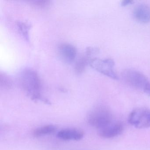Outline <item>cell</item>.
Returning a JSON list of instances; mask_svg holds the SVG:
<instances>
[{
	"mask_svg": "<svg viewBox=\"0 0 150 150\" xmlns=\"http://www.w3.org/2000/svg\"><path fill=\"white\" fill-rule=\"evenodd\" d=\"M31 3L33 6L41 8H45L50 5V1H31Z\"/></svg>",
	"mask_w": 150,
	"mask_h": 150,
	"instance_id": "cell-14",
	"label": "cell"
},
{
	"mask_svg": "<svg viewBox=\"0 0 150 150\" xmlns=\"http://www.w3.org/2000/svg\"><path fill=\"white\" fill-rule=\"evenodd\" d=\"M60 58L66 64H71L74 61L77 55V50L74 46L69 44L60 45L58 48Z\"/></svg>",
	"mask_w": 150,
	"mask_h": 150,
	"instance_id": "cell-7",
	"label": "cell"
},
{
	"mask_svg": "<svg viewBox=\"0 0 150 150\" xmlns=\"http://www.w3.org/2000/svg\"><path fill=\"white\" fill-rule=\"evenodd\" d=\"M113 120L109 110L103 106L95 108L90 111L87 117L88 124L97 129L104 127Z\"/></svg>",
	"mask_w": 150,
	"mask_h": 150,
	"instance_id": "cell-3",
	"label": "cell"
},
{
	"mask_svg": "<svg viewBox=\"0 0 150 150\" xmlns=\"http://www.w3.org/2000/svg\"><path fill=\"white\" fill-rule=\"evenodd\" d=\"M57 129V127L55 125H45L35 129L33 132V135L35 137H39L53 133Z\"/></svg>",
	"mask_w": 150,
	"mask_h": 150,
	"instance_id": "cell-10",
	"label": "cell"
},
{
	"mask_svg": "<svg viewBox=\"0 0 150 150\" xmlns=\"http://www.w3.org/2000/svg\"><path fill=\"white\" fill-rule=\"evenodd\" d=\"M124 129V127L122 123L113 120L104 127L98 129V133L103 138H112L121 135Z\"/></svg>",
	"mask_w": 150,
	"mask_h": 150,
	"instance_id": "cell-6",
	"label": "cell"
},
{
	"mask_svg": "<svg viewBox=\"0 0 150 150\" xmlns=\"http://www.w3.org/2000/svg\"><path fill=\"white\" fill-rule=\"evenodd\" d=\"M17 25L19 31L23 36L24 38L27 41L29 40V31L30 28V25L28 23L23 22H17Z\"/></svg>",
	"mask_w": 150,
	"mask_h": 150,
	"instance_id": "cell-13",
	"label": "cell"
},
{
	"mask_svg": "<svg viewBox=\"0 0 150 150\" xmlns=\"http://www.w3.org/2000/svg\"><path fill=\"white\" fill-rule=\"evenodd\" d=\"M123 79L130 86L141 90L150 96V81L142 73L133 69H127L122 72Z\"/></svg>",
	"mask_w": 150,
	"mask_h": 150,
	"instance_id": "cell-2",
	"label": "cell"
},
{
	"mask_svg": "<svg viewBox=\"0 0 150 150\" xmlns=\"http://www.w3.org/2000/svg\"><path fill=\"white\" fill-rule=\"evenodd\" d=\"M128 122L137 129L149 128L150 127V110L145 108L135 109L129 115Z\"/></svg>",
	"mask_w": 150,
	"mask_h": 150,
	"instance_id": "cell-4",
	"label": "cell"
},
{
	"mask_svg": "<svg viewBox=\"0 0 150 150\" xmlns=\"http://www.w3.org/2000/svg\"><path fill=\"white\" fill-rule=\"evenodd\" d=\"M134 19L139 22L147 23L150 22V7L148 5L141 4L135 7L133 11Z\"/></svg>",
	"mask_w": 150,
	"mask_h": 150,
	"instance_id": "cell-8",
	"label": "cell"
},
{
	"mask_svg": "<svg viewBox=\"0 0 150 150\" xmlns=\"http://www.w3.org/2000/svg\"><path fill=\"white\" fill-rule=\"evenodd\" d=\"M84 136L83 131L76 129H63L59 131L57 134L58 138L65 140L78 141L82 139Z\"/></svg>",
	"mask_w": 150,
	"mask_h": 150,
	"instance_id": "cell-9",
	"label": "cell"
},
{
	"mask_svg": "<svg viewBox=\"0 0 150 150\" xmlns=\"http://www.w3.org/2000/svg\"><path fill=\"white\" fill-rule=\"evenodd\" d=\"M18 81L22 88L32 100H41L47 104L50 103L48 100L41 96V80L35 70L30 68L23 70L18 76Z\"/></svg>",
	"mask_w": 150,
	"mask_h": 150,
	"instance_id": "cell-1",
	"label": "cell"
},
{
	"mask_svg": "<svg viewBox=\"0 0 150 150\" xmlns=\"http://www.w3.org/2000/svg\"><path fill=\"white\" fill-rule=\"evenodd\" d=\"M89 65L98 72L109 77L110 79L117 80L118 77L114 71L115 63L111 59H101L93 58L90 60Z\"/></svg>",
	"mask_w": 150,
	"mask_h": 150,
	"instance_id": "cell-5",
	"label": "cell"
},
{
	"mask_svg": "<svg viewBox=\"0 0 150 150\" xmlns=\"http://www.w3.org/2000/svg\"><path fill=\"white\" fill-rule=\"evenodd\" d=\"M1 87L4 89H9L12 88L13 82L9 76L4 73H1L0 75Z\"/></svg>",
	"mask_w": 150,
	"mask_h": 150,
	"instance_id": "cell-12",
	"label": "cell"
},
{
	"mask_svg": "<svg viewBox=\"0 0 150 150\" xmlns=\"http://www.w3.org/2000/svg\"><path fill=\"white\" fill-rule=\"evenodd\" d=\"M90 56L86 53V55L78 59L75 66V71L77 74H81L85 71L86 67L89 64V61L92 58Z\"/></svg>",
	"mask_w": 150,
	"mask_h": 150,
	"instance_id": "cell-11",
	"label": "cell"
},
{
	"mask_svg": "<svg viewBox=\"0 0 150 150\" xmlns=\"http://www.w3.org/2000/svg\"><path fill=\"white\" fill-rule=\"evenodd\" d=\"M134 1H130V0H124L121 2V5L122 6H129L133 4Z\"/></svg>",
	"mask_w": 150,
	"mask_h": 150,
	"instance_id": "cell-15",
	"label": "cell"
}]
</instances>
